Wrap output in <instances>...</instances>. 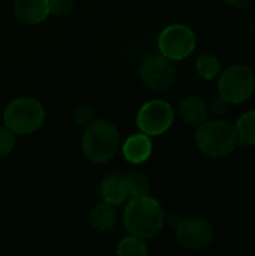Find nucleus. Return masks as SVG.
Listing matches in <instances>:
<instances>
[{"mask_svg":"<svg viewBox=\"0 0 255 256\" xmlns=\"http://www.w3.org/2000/svg\"><path fill=\"white\" fill-rule=\"evenodd\" d=\"M165 219L167 216L161 202L149 195L131 200L123 213L126 231L143 240L156 237L162 231Z\"/></svg>","mask_w":255,"mask_h":256,"instance_id":"f257e3e1","label":"nucleus"},{"mask_svg":"<svg viewBox=\"0 0 255 256\" xmlns=\"http://www.w3.org/2000/svg\"><path fill=\"white\" fill-rule=\"evenodd\" d=\"M120 134L116 124L104 118H95L84 128L81 138L83 154L92 164L108 162L119 150Z\"/></svg>","mask_w":255,"mask_h":256,"instance_id":"f03ea898","label":"nucleus"},{"mask_svg":"<svg viewBox=\"0 0 255 256\" xmlns=\"http://www.w3.org/2000/svg\"><path fill=\"white\" fill-rule=\"evenodd\" d=\"M195 144L203 154L218 159L231 154L240 142L234 124L221 118H215L209 122L206 120L197 126Z\"/></svg>","mask_w":255,"mask_h":256,"instance_id":"7ed1b4c3","label":"nucleus"},{"mask_svg":"<svg viewBox=\"0 0 255 256\" xmlns=\"http://www.w3.org/2000/svg\"><path fill=\"white\" fill-rule=\"evenodd\" d=\"M45 120V110L35 98H17L11 100L3 112V123L15 135H29L38 130Z\"/></svg>","mask_w":255,"mask_h":256,"instance_id":"20e7f679","label":"nucleus"},{"mask_svg":"<svg viewBox=\"0 0 255 256\" xmlns=\"http://www.w3.org/2000/svg\"><path fill=\"white\" fill-rule=\"evenodd\" d=\"M255 93V74L246 64H231L221 75L218 81V94H221L231 105L246 102Z\"/></svg>","mask_w":255,"mask_h":256,"instance_id":"39448f33","label":"nucleus"},{"mask_svg":"<svg viewBox=\"0 0 255 256\" xmlns=\"http://www.w3.org/2000/svg\"><path fill=\"white\" fill-rule=\"evenodd\" d=\"M197 46V38L192 28L185 24H170L159 33V52L171 62L188 58Z\"/></svg>","mask_w":255,"mask_h":256,"instance_id":"423d86ee","label":"nucleus"},{"mask_svg":"<svg viewBox=\"0 0 255 256\" xmlns=\"http://www.w3.org/2000/svg\"><path fill=\"white\" fill-rule=\"evenodd\" d=\"M174 122L173 106L162 99H152L146 102L137 114V126L140 132L149 136H159L165 134Z\"/></svg>","mask_w":255,"mask_h":256,"instance_id":"0eeeda50","label":"nucleus"},{"mask_svg":"<svg viewBox=\"0 0 255 256\" xmlns=\"http://www.w3.org/2000/svg\"><path fill=\"white\" fill-rule=\"evenodd\" d=\"M176 238L185 249L203 250L213 243L215 230L206 219L185 218L176 224Z\"/></svg>","mask_w":255,"mask_h":256,"instance_id":"6e6552de","label":"nucleus"},{"mask_svg":"<svg viewBox=\"0 0 255 256\" xmlns=\"http://www.w3.org/2000/svg\"><path fill=\"white\" fill-rule=\"evenodd\" d=\"M141 81L146 87L155 92H164L170 88L176 78L177 70L173 62L167 57L161 56H150L147 57L140 69Z\"/></svg>","mask_w":255,"mask_h":256,"instance_id":"1a4fd4ad","label":"nucleus"},{"mask_svg":"<svg viewBox=\"0 0 255 256\" xmlns=\"http://www.w3.org/2000/svg\"><path fill=\"white\" fill-rule=\"evenodd\" d=\"M152 148H153V144H152L150 136L143 132L128 136L122 146L123 158L129 164H134V165L144 164L146 160H149L152 154Z\"/></svg>","mask_w":255,"mask_h":256,"instance_id":"9d476101","label":"nucleus"},{"mask_svg":"<svg viewBox=\"0 0 255 256\" xmlns=\"http://www.w3.org/2000/svg\"><path fill=\"white\" fill-rule=\"evenodd\" d=\"M14 12L15 16L24 24H41L50 15L48 0H15Z\"/></svg>","mask_w":255,"mask_h":256,"instance_id":"9b49d317","label":"nucleus"},{"mask_svg":"<svg viewBox=\"0 0 255 256\" xmlns=\"http://www.w3.org/2000/svg\"><path fill=\"white\" fill-rule=\"evenodd\" d=\"M99 194L104 202H108L114 207L125 202L128 198L125 176H120V174L107 176L99 186Z\"/></svg>","mask_w":255,"mask_h":256,"instance_id":"f8f14e48","label":"nucleus"},{"mask_svg":"<svg viewBox=\"0 0 255 256\" xmlns=\"http://www.w3.org/2000/svg\"><path fill=\"white\" fill-rule=\"evenodd\" d=\"M179 114L188 126H200L207 118V104L200 96H188L179 105Z\"/></svg>","mask_w":255,"mask_h":256,"instance_id":"ddd939ff","label":"nucleus"},{"mask_svg":"<svg viewBox=\"0 0 255 256\" xmlns=\"http://www.w3.org/2000/svg\"><path fill=\"white\" fill-rule=\"evenodd\" d=\"M90 224L98 231H110L117 224V210L108 202H99L90 210Z\"/></svg>","mask_w":255,"mask_h":256,"instance_id":"4468645a","label":"nucleus"},{"mask_svg":"<svg viewBox=\"0 0 255 256\" xmlns=\"http://www.w3.org/2000/svg\"><path fill=\"white\" fill-rule=\"evenodd\" d=\"M128 198H143L150 194V180L149 177L141 171H131L128 176H125Z\"/></svg>","mask_w":255,"mask_h":256,"instance_id":"2eb2a0df","label":"nucleus"},{"mask_svg":"<svg viewBox=\"0 0 255 256\" xmlns=\"http://www.w3.org/2000/svg\"><path fill=\"white\" fill-rule=\"evenodd\" d=\"M236 132L239 142L243 146H255V110L243 112L237 123Z\"/></svg>","mask_w":255,"mask_h":256,"instance_id":"dca6fc26","label":"nucleus"},{"mask_svg":"<svg viewBox=\"0 0 255 256\" xmlns=\"http://www.w3.org/2000/svg\"><path fill=\"white\" fill-rule=\"evenodd\" d=\"M195 70L206 81L215 80L221 74V62L212 54H200L195 60Z\"/></svg>","mask_w":255,"mask_h":256,"instance_id":"f3484780","label":"nucleus"},{"mask_svg":"<svg viewBox=\"0 0 255 256\" xmlns=\"http://www.w3.org/2000/svg\"><path fill=\"white\" fill-rule=\"evenodd\" d=\"M117 254L120 256H146L147 255L146 240L129 234L128 237H125L119 242Z\"/></svg>","mask_w":255,"mask_h":256,"instance_id":"a211bd4d","label":"nucleus"},{"mask_svg":"<svg viewBox=\"0 0 255 256\" xmlns=\"http://www.w3.org/2000/svg\"><path fill=\"white\" fill-rule=\"evenodd\" d=\"M15 147V134L8 126H0V156L9 154Z\"/></svg>","mask_w":255,"mask_h":256,"instance_id":"6ab92c4d","label":"nucleus"},{"mask_svg":"<svg viewBox=\"0 0 255 256\" xmlns=\"http://www.w3.org/2000/svg\"><path fill=\"white\" fill-rule=\"evenodd\" d=\"M230 106H231V104L228 100H225L221 94H216L209 100L207 111L212 112L215 117H222L230 111Z\"/></svg>","mask_w":255,"mask_h":256,"instance_id":"aec40b11","label":"nucleus"},{"mask_svg":"<svg viewBox=\"0 0 255 256\" xmlns=\"http://www.w3.org/2000/svg\"><path fill=\"white\" fill-rule=\"evenodd\" d=\"M72 116H74L75 123L80 124V126H83V128H86L87 124H90L96 118L93 110L89 105H78V106H75Z\"/></svg>","mask_w":255,"mask_h":256,"instance_id":"412c9836","label":"nucleus"},{"mask_svg":"<svg viewBox=\"0 0 255 256\" xmlns=\"http://www.w3.org/2000/svg\"><path fill=\"white\" fill-rule=\"evenodd\" d=\"M74 8V0H48V9L50 14L63 16L68 15Z\"/></svg>","mask_w":255,"mask_h":256,"instance_id":"4be33fe9","label":"nucleus"},{"mask_svg":"<svg viewBox=\"0 0 255 256\" xmlns=\"http://www.w3.org/2000/svg\"><path fill=\"white\" fill-rule=\"evenodd\" d=\"M227 4L233 6V8H246L249 6L254 0H224Z\"/></svg>","mask_w":255,"mask_h":256,"instance_id":"5701e85b","label":"nucleus"}]
</instances>
